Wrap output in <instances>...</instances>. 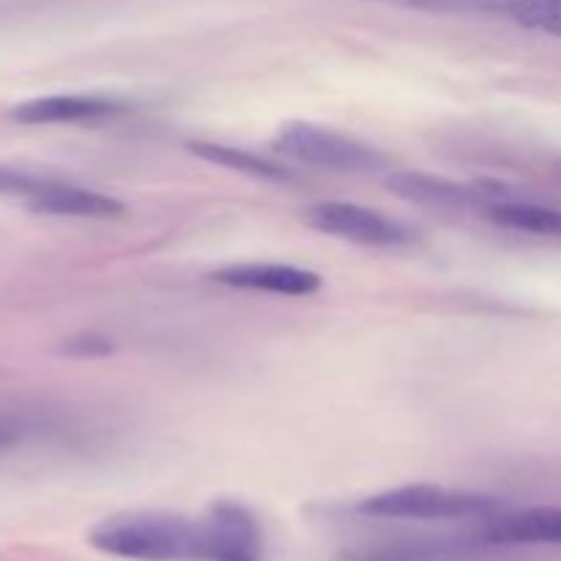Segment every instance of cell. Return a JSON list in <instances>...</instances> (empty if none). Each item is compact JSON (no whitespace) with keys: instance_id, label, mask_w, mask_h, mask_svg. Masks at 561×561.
Listing matches in <instances>:
<instances>
[{"instance_id":"6da1fadb","label":"cell","mask_w":561,"mask_h":561,"mask_svg":"<svg viewBox=\"0 0 561 561\" xmlns=\"http://www.w3.org/2000/svg\"><path fill=\"white\" fill-rule=\"evenodd\" d=\"M96 551L129 561H201V524L175 513H118L88 531Z\"/></svg>"},{"instance_id":"7a4b0ae2","label":"cell","mask_w":561,"mask_h":561,"mask_svg":"<svg viewBox=\"0 0 561 561\" xmlns=\"http://www.w3.org/2000/svg\"><path fill=\"white\" fill-rule=\"evenodd\" d=\"M502 510V502L485 493L444 485H403L362 499L356 513L381 520H488Z\"/></svg>"},{"instance_id":"3957f363","label":"cell","mask_w":561,"mask_h":561,"mask_svg":"<svg viewBox=\"0 0 561 561\" xmlns=\"http://www.w3.org/2000/svg\"><path fill=\"white\" fill-rule=\"evenodd\" d=\"M272 146L290 162L332 170V173H381V170H389V157L378 151L376 146L356 140L345 131L310 124V121L283 124L274 135Z\"/></svg>"},{"instance_id":"277c9868","label":"cell","mask_w":561,"mask_h":561,"mask_svg":"<svg viewBox=\"0 0 561 561\" xmlns=\"http://www.w3.org/2000/svg\"><path fill=\"white\" fill-rule=\"evenodd\" d=\"M201 524V561H266L263 529L241 502H214Z\"/></svg>"},{"instance_id":"5b68a950","label":"cell","mask_w":561,"mask_h":561,"mask_svg":"<svg viewBox=\"0 0 561 561\" xmlns=\"http://www.w3.org/2000/svg\"><path fill=\"white\" fill-rule=\"evenodd\" d=\"M305 219L318 233L362 247H400L411 241V230L398 219L345 201H323L305 211Z\"/></svg>"},{"instance_id":"8992f818","label":"cell","mask_w":561,"mask_h":561,"mask_svg":"<svg viewBox=\"0 0 561 561\" xmlns=\"http://www.w3.org/2000/svg\"><path fill=\"white\" fill-rule=\"evenodd\" d=\"M387 186L403 201L433 208H460V211H466V208L488 211L496 203L515 197L502 184H485V181L482 184L480 181L460 184V181L444 179V175L416 173V170H394L387 175Z\"/></svg>"},{"instance_id":"52a82bcc","label":"cell","mask_w":561,"mask_h":561,"mask_svg":"<svg viewBox=\"0 0 561 561\" xmlns=\"http://www.w3.org/2000/svg\"><path fill=\"white\" fill-rule=\"evenodd\" d=\"M211 279L225 288L274 296H312L323 288L321 274L290 263H230L211 272Z\"/></svg>"},{"instance_id":"ba28073f","label":"cell","mask_w":561,"mask_h":561,"mask_svg":"<svg viewBox=\"0 0 561 561\" xmlns=\"http://www.w3.org/2000/svg\"><path fill=\"white\" fill-rule=\"evenodd\" d=\"M477 537L491 548L561 546V507L502 510L482 520Z\"/></svg>"},{"instance_id":"9c48e42d","label":"cell","mask_w":561,"mask_h":561,"mask_svg":"<svg viewBox=\"0 0 561 561\" xmlns=\"http://www.w3.org/2000/svg\"><path fill=\"white\" fill-rule=\"evenodd\" d=\"M126 110V104L107 96H91V93H55V96H38L20 102L11 110V121L27 126L47 124H93V121L115 118Z\"/></svg>"},{"instance_id":"30bf717a","label":"cell","mask_w":561,"mask_h":561,"mask_svg":"<svg viewBox=\"0 0 561 561\" xmlns=\"http://www.w3.org/2000/svg\"><path fill=\"white\" fill-rule=\"evenodd\" d=\"M25 206L36 214L66 219H118L126 214V206L118 197L88 190V186L75 184L69 179H58Z\"/></svg>"},{"instance_id":"8fae6325","label":"cell","mask_w":561,"mask_h":561,"mask_svg":"<svg viewBox=\"0 0 561 561\" xmlns=\"http://www.w3.org/2000/svg\"><path fill=\"white\" fill-rule=\"evenodd\" d=\"M485 548L480 537L474 540H409L383 542V546L351 551L345 561H474Z\"/></svg>"},{"instance_id":"7c38bea8","label":"cell","mask_w":561,"mask_h":561,"mask_svg":"<svg viewBox=\"0 0 561 561\" xmlns=\"http://www.w3.org/2000/svg\"><path fill=\"white\" fill-rule=\"evenodd\" d=\"M192 157L203 159L208 164H217V168L233 170V173L250 175L257 181H290V170H285L283 164H277L274 159L263 157V153L250 151V148L228 146V142H206L195 140L186 142Z\"/></svg>"},{"instance_id":"4fadbf2b","label":"cell","mask_w":561,"mask_h":561,"mask_svg":"<svg viewBox=\"0 0 561 561\" xmlns=\"http://www.w3.org/2000/svg\"><path fill=\"white\" fill-rule=\"evenodd\" d=\"M485 217L496 222L499 228L515 230V233L561 241V208L542 206V203L524 201V197H507V201L488 208Z\"/></svg>"},{"instance_id":"5bb4252c","label":"cell","mask_w":561,"mask_h":561,"mask_svg":"<svg viewBox=\"0 0 561 561\" xmlns=\"http://www.w3.org/2000/svg\"><path fill=\"white\" fill-rule=\"evenodd\" d=\"M504 16L529 31L561 38V0H507Z\"/></svg>"},{"instance_id":"9a60e30c","label":"cell","mask_w":561,"mask_h":561,"mask_svg":"<svg viewBox=\"0 0 561 561\" xmlns=\"http://www.w3.org/2000/svg\"><path fill=\"white\" fill-rule=\"evenodd\" d=\"M394 9L427 11V14H455V16H504L507 0H378Z\"/></svg>"},{"instance_id":"2e32d148","label":"cell","mask_w":561,"mask_h":561,"mask_svg":"<svg viewBox=\"0 0 561 561\" xmlns=\"http://www.w3.org/2000/svg\"><path fill=\"white\" fill-rule=\"evenodd\" d=\"M58 179L60 175L47 173V170L0 162V197H14V201L31 203L38 192H44Z\"/></svg>"},{"instance_id":"e0dca14e","label":"cell","mask_w":561,"mask_h":561,"mask_svg":"<svg viewBox=\"0 0 561 561\" xmlns=\"http://www.w3.org/2000/svg\"><path fill=\"white\" fill-rule=\"evenodd\" d=\"M113 351V343L107 337H99V334H77V337L66 340L64 354L69 356H104Z\"/></svg>"},{"instance_id":"ac0fdd59","label":"cell","mask_w":561,"mask_h":561,"mask_svg":"<svg viewBox=\"0 0 561 561\" xmlns=\"http://www.w3.org/2000/svg\"><path fill=\"white\" fill-rule=\"evenodd\" d=\"M9 442H11V436L3 431V427H0V447H3V444H9Z\"/></svg>"}]
</instances>
